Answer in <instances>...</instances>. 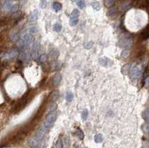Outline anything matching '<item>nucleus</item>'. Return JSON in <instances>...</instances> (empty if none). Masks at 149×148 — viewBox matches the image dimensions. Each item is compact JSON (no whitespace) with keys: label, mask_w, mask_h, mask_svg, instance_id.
I'll use <instances>...</instances> for the list:
<instances>
[{"label":"nucleus","mask_w":149,"mask_h":148,"mask_svg":"<svg viewBox=\"0 0 149 148\" xmlns=\"http://www.w3.org/2000/svg\"><path fill=\"white\" fill-rule=\"evenodd\" d=\"M38 13H39V12H38V10H34L33 12H31V13H30L29 16H28V21L31 22L36 21L37 19V16H38Z\"/></svg>","instance_id":"7"},{"label":"nucleus","mask_w":149,"mask_h":148,"mask_svg":"<svg viewBox=\"0 0 149 148\" xmlns=\"http://www.w3.org/2000/svg\"><path fill=\"white\" fill-rule=\"evenodd\" d=\"M77 5H78L80 8L83 9V8L85 7V5H86L85 1H84V0H79V1H78V3H77Z\"/></svg>","instance_id":"19"},{"label":"nucleus","mask_w":149,"mask_h":148,"mask_svg":"<svg viewBox=\"0 0 149 148\" xmlns=\"http://www.w3.org/2000/svg\"><path fill=\"white\" fill-rule=\"evenodd\" d=\"M110 60L108 59H107V58H101L99 60V63H101V65H102V66H107V63Z\"/></svg>","instance_id":"22"},{"label":"nucleus","mask_w":149,"mask_h":148,"mask_svg":"<svg viewBox=\"0 0 149 148\" xmlns=\"http://www.w3.org/2000/svg\"><path fill=\"white\" fill-rule=\"evenodd\" d=\"M56 109V104L54 103H51L49 105V110L50 111H54Z\"/></svg>","instance_id":"34"},{"label":"nucleus","mask_w":149,"mask_h":148,"mask_svg":"<svg viewBox=\"0 0 149 148\" xmlns=\"http://www.w3.org/2000/svg\"><path fill=\"white\" fill-rule=\"evenodd\" d=\"M60 80H61V75L58 73V74H56L54 77V79H53V84L54 86H57L60 83Z\"/></svg>","instance_id":"9"},{"label":"nucleus","mask_w":149,"mask_h":148,"mask_svg":"<svg viewBox=\"0 0 149 148\" xmlns=\"http://www.w3.org/2000/svg\"><path fill=\"white\" fill-rule=\"evenodd\" d=\"M121 55H122V57L123 58H126V57H128L130 55V50H128V49L124 50V51L122 52Z\"/></svg>","instance_id":"18"},{"label":"nucleus","mask_w":149,"mask_h":148,"mask_svg":"<svg viewBox=\"0 0 149 148\" xmlns=\"http://www.w3.org/2000/svg\"><path fill=\"white\" fill-rule=\"evenodd\" d=\"M39 143H40V141L36 138V137H33L30 139L29 141V145L30 147L32 148H36L37 146H39Z\"/></svg>","instance_id":"8"},{"label":"nucleus","mask_w":149,"mask_h":148,"mask_svg":"<svg viewBox=\"0 0 149 148\" xmlns=\"http://www.w3.org/2000/svg\"><path fill=\"white\" fill-rule=\"evenodd\" d=\"M40 40H36L34 43V45H33V48H32V52L34 51H36L38 50V47L40 46Z\"/></svg>","instance_id":"11"},{"label":"nucleus","mask_w":149,"mask_h":148,"mask_svg":"<svg viewBox=\"0 0 149 148\" xmlns=\"http://www.w3.org/2000/svg\"><path fill=\"white\" fill-rule=\"evenodd\" d=\"M87 116H88V111H87V109H84V110L83 111L82 114H81V117H82V119H83V121H85V120H87Z\"/></svg>","instance_id":"23"},{"label":"nucleus","mask_w":149,"mask_h":148,"mask_svg":"<svg viewBox=\"0 0 149 148\" xmlns=\"http://www.w3.org/2000/svg\"><path fill=\"white\" fill-rule=\"evenodd\" d=\"M143 117L146 120H149V109L145 110L143 113Z\"/></svg>","instance_id":"21"},{"label":"nucleus","mask_w":149,"mask_h":148,"mask_svg":"<svg viewBox=\"0 0 149 148\" xmlns=\"http://www.w3.org/2000/svg\"><path fill=\"white\" fill-rule=\"evenodd\" d=\"M93 43L92 42H87L84 44V47L87 49H90L93 47Z\"/></svg>","instance_id":"29"},{"label":"nucleus","mask_w":149,"mask_h":148,"mask_svg":"<svg viewBox=\"0 0 149 148\" xmlns=\"http://www.w3.org/2000/svg\"><path fill=\"white\" fill-rule=\"evenodd\" d=\"M79 11H78V10H77V9H75V10H72V12L71 13V19H77L78 17V16H79Z\"/></svg>","instance_id":"12"},{"label":"nucleus","mask_w":149,"mask_h":148,"mask_svg":"<svg viewBox=\"0 0 149 148\" xmlns=\"http://www.w3.org/2000/svg\"><path fill=\"white\" fill-rule=\"evenodd\" d=\"M71 1H75L76 0H71Z\"/></svg>","instance_id":"40"},{"label":"nucleus","mask_w":149,"mask_h":148,"mask_svg":"<svg viewBox=\"0 0 149 148\" xmlns=\"http://www.w3.org/2000/svg\"><path fill=\"white\" fill-rule=\"evenodd\" d=\"M40 148V146H37V147H36V148Z\"/></svg>","instance_id":"39"},{"label":"nucleus","mask_w":149,"mask_h":148,"mask_svg":"<svg viewBox=\"0 0 149 148\" xmlns=\"http://www.w3.org/2000/svg\"><path fill=\"white\" fill-rule=\"evenodd\" d=\"M61 28H62L61 25H60V24L57 23V24H55L54 26V30L55 31H57V32H59V31H60Z\"/></svg>","instance_id":"28"},{"label":"nucleus","mask_w":149,"mask_h":148,"mask_svg":"<svg viewBox=\"0 0 149 148\" xmlns=\"http://www.w3.org/2000/svg\"><path fill=\"white\" fill-rule=\"evenodd\" d=\"M31 39H32L31 34L29 33V32L27 31L26 32H25V33L23 34V35L22 36V39H21V40H22V42H23L25 46H28L31 43Z\"/></svg>","instance_id":"3"},{"label":"nucleus","mask_w":149,"mask_h":148,"mask_svg":"<svg viewBox=\"0 0 149 148\" xmlns=\"http://www.w3.org/2000/svg\"><path fill=\"white\" fill-rule=\"evenodd\" d=\"M8 57H9V58H14V57H16V55H17V51H11L8 54Z\"/></svg>","instance_id":"24"},{"label":"nucleus","mask_w":149,"mask_h":148,"mask_svg":"<svg viewBox=\"0 0 149 148\" xmlns=\"http://www.w3.org/2000/svg\"><path fill=\"white\" fill-rule=\"evenodd\" d=\"M115 1H116V0H104V4L106 7H110L114 4Z\"/></svg>","instance_id":"14"},{"label":"nucleus","mask_w":149,"mask_h":148,"mask_svg":"<svg viewBox=\"0 0 149 148\" xmlns=\"http://www.w3.org/2000/svg\"><path fill=\"white\" fill-rule=\"evenodd\" d=\"M46 59H47L46 54H42V55L40 56V62H42V63L45 62V61L46 60Z\"/></svg>","instance_id":"32"},{"label":"nucleus","mask_w":149,"mask_h":148,"mask_svg":"<svg viewBox=\"0 0 149 148\" xmlns=\"http://www.w3.org/2000/svg\"><path fill=\"white\" fill-rule=\"evenodd\" d=\"M94 139H95V142H96V143H101V142L103 141V136H102V135H101V134H98V135H96V136H95Z\"/></svg>","instance_id":"17"},{"label":"nucleus","mask_w":149,"mask_h":148,"mask_svg":"<svg viewBox=\"0 0 149 148\" xmlns=\"http://www.w3.org/2000/svg\"><path fill=\"white\" fill-rule=\"evenodd\" d=\"M18 9H19V5H18L17 4H14L12 6L11 9H10V12L15 13V12H16V11L18 10Z\"/></svg>","instance_id":"25"},{"label":"nucleus","mask_w":149,"mask_h":148,"mask_svg":"<svg viewBox=\"0 0 149 148\" xmlns=\"http://www.w3.org/2000/svg\"><path fill=\"white\" fill-rule=\"evenodd\" d=\"M146 131L147 133H149V124H146Z\"/></svg>","instance_id":"38"},{"label":"nucleus","mask_w":149,"mask_h":148,"mask_svg":"<svg viewBox=\"0 0 149 148\" xmlns=\"http://www.w3.org/2000/svg\"><path fill=\"white\" fill-rule=\"evenodd\" d=\"M19 59L20 60H25L26 59V54L25 53H21V54L19 55Z\"/></svg>","instance_id":"36"},{"label":"nucleus","mask_w":149,"mask_h":148,"mask_svg":"<svg viewBox=\"0 0 149 148\" xmlns=\"http://www.w3.org/2000/svg\"><path fill=\"white\" fill-rule=\"evenodd\" d=\"M56 146L57 148H63V143H62V141L60 139H58L57 142V144H56Z\"/></svg>","instance_id":"33"},{"label":"nucleus","mask_w":149,"mask_h":148,"mask_svg":"<svg viewBox=\"0 0 149 148\" xmlns=\"http://www.w3.org/2000/svg\"><path fill=\"white\" fill-rule=\"evenodd\" d=\"M56 115H56V113L54 112H53L50 113L49 115H48V116L46 118L45 123L43 124V126L46 129L49 130L50 128L52 127V125L54 124V121L56 119Z\"/></svg>","instance_id":"1"},{"label":"nucleus","mask_w":149,"mask_h":148,"mask_svg":"<svg viewBox=\"0 0 149 148\" xmlns=\"http://www.w3.org/2000/svg\"><path fill=\"white\" fill-rule=\"evenodd\" d=\"M130 65H126V66H125L123 68H122V73H124L125 74H128V71H130Z\"/></svg>","instance_id":"20"},{"label":"nucleus","mask_w":149,"mask_h":148,"mask_svg":"<svg viewBox=\"0 0 149 148\" xmlns=\"http://www.w3.org/2000/svg\"><path fill=\"white\" fill-rule=\"evenodd\" d=\"M59 56V52L57 51H51L49 53V57L51 59H56Z\"/></svg>","instance_id":"13"},{"label":"nucleus","mask_w":149,"mask_h":148,"mask_svg":"<svg viewBox=\"0 0 149 148\" xmlns=\"http://www.w3.org/2000/svg\"><path fill=\"white\" fill-rule=\"evenodd\" d=\"M73 98V95L72 92H68L67 95H66V99L68 101H71L72 100Z\"/></svg>","instance_id":"30"},{"label":"nucleus","mask_w":149,"mask_h":148,"mask_svg":"<svg viewBox=\"0 0 149 148\" xmlns=\"http://www.w3.org/2000/svg\"><path fill=\"white\" fill-rule=\"evenodd\" d=\"M133 41L131 39H123L119 42V46L122 48H131L133 46Z\"/></svg>","instance_id":"5"},{"label":"nucleus","mask_w":149,"mask_h":148,"mask_svg":"<svg viewBox=\"0 0 149 148\" xmlns=\"http://www.w3.org/2000/svg\"><path fill=\"white\" fill-rule=\"evenodd\" d=\"M140 38L143 40H146L149 38V25H147L141 32L140 34Z\"/></svg>","instance_id":"6"},{"label":"nucleus","mask_w":149,"mask_h":148,"mask_svg":"<svg viewBox=\"0 0 149 148\" xmlns=\"http://www.w3.org/2000/svg\"><path fill=\"white\" fill-rule=\"evenodd\" d=\"M61 7H62V5H61V4L60 3H59V2H54V4H53V8L56 10V11H58V10H60V9H61Z\"/></svg>","instance_id":"15"},{"label":"nucleus","mask_w":149,"mask_h":148,"mask_svg":"<svg viewBox=\"0 0 149 148\" xmlns=\"http://www.w3.org/2000/svg\"><path fill=\"white\" fill-rule=\"evenodd\" d=\"M78 20L77 19H72L69 22V25L71 26H75L78 24Z\"/></svg>","instance_id":"27"},{"label":"nucleus","mask_w":149,"mask_h":148,"mask_svg":"<svg viewBox=\"0 0 149 148\" xmlns=\"http://www.w3.org/2000/svg\"><path fill=\"white\" fill-rule=\"evenodd\" d=\"M92 7L96 10H99L101 9V5L99 1H94L92 3Z\"/></svg>","instance_id":"16"},{"label":"nucleus","mask_w":149,"mask_h":148,"mask_svg":"<svg viewBox=\"0 0 149 148\" xmlns=\"http://www.w3.org/2000/svg\"><path fill=\"white\" fill-rule=\"evenodd\" d=\"M57 97H58V94L57 92H53V94L51 95V100H54L57 98Z\"/></svg>","instance_id":"37"},{"label":"nucleus","mask_w":149,"mask_h":148,"mask_svg":"<svg viewBox=\"0 0 149 148\" xmlns=\"http://www.w3.org/2000/svg\"><path fill=\"white\" fill-rule=\"evenodd\" d=\"M27 31H28L29 33H31V34H34V33H35V32L37 31V29H36L35 27H31V28H29V29H28Z\"/></svg>","instance_id":"31"},{"label":"nucleus","mask_w":149,"mask_h":148,"mask_svg":"<svg viewBox=\"0 0 149 148\" xmlns=\"http://www.w3.org/2000/svg\"><path fill=\"white\" fill-rule=\"evenodd\" d=\"M10 39H11V40H12L13 42H14V43L18 42V41L19 40V37L18 34H16V33H12V34H10Z\"/></svg>","instance_id":"10"},{"label":"nucleus","mask_w":149,"mask_h":148,"mask_svg":"<svg viewBox=\"0 0 149 148\" xmlns=\"http://www.w3.org/2000/svg\"><path fill=\"white\" fill-rule=\"evenodd\" d=\"M75 134H76L80 139H84V133H83V132H82L81 130H77V131L75 132Z\"/></svg>","instance_id":"26"},{"label":"nucleus","mask_w":149,"mask_h":148,"mask_svg":"<svg viewBox=\"0 0 149 148\" xmlns=\"http://www.w3.org/2000/svg\"><path fill=\"white\" fill-rule=\"evenodd\" d=\"M130 73L133 78H139L141 75V70L139 67H137L136 65L131 66V68L130 69Z\"/></svg>","instance_id":"2"},{"label":"nucleus","mask_w":149,"mask_h":148,"mask_svg":"<svg viewBox=\"0 0 149 148\" xmlns=\"http://www.w3.org/2000/svg\"><path fill=\"white\" fill-rule=\"evenodd\" d=\"M46 1L45 0H41L40 7H41L42 8H44V7H46Z\"/></svg>","instance_id":"35"},{"label":"nucleus","mask_w":149,"mask_h":148,"mask_svg":"<svg viewBox=\"0 0 149 148\" xmlns=\"http://www.w3.org/2000/svg\"><path fill=\"white\" fill-rule=\"evenodd\" d=\"M48 129H46L43 125L37 130V133H36V138L40 142L43 139V137L45 136V135L46 134V133L48 132Z\"/></svg>","instance_id":"4"}]
</instances>
